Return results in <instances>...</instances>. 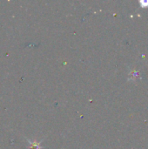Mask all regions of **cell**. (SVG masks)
Instances as JSON below:
<instances>
[{
  "label": "cell",
  "mask_w": 148,
  "mask_h": 149,
  "mask_svg": "<svg viewBox=\"0 0 148 149\" xmlns=\"http://www.w3.org/2000/svg\"><path fill=\"white\" fill-rule=\"evenodd\" d=\"M28 143H29V148L30 149H41L40 143H38V142L31 141L28 140Z\"/></svg>",
  "instance_id": "obj_1"
}]
</instances>
